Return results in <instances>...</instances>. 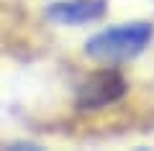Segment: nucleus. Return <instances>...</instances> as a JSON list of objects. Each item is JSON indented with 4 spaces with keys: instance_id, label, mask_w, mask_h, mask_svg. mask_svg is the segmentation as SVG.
Listing matches in <instances>:
<instances>
[{
    "instance_id": "obj_1",
    "label": "nucleus",
    "mask_w": 154,
    "mask_h": 151,
    "mask_svg": "<svg viewBox=\"0 0 154 151\" xmlns=\"http://www.w3.org/2000/svg\"><path fill=\"white\" fill-rule=\"evenodd\" d=\"M154 38V26L149 21H131V23H118L113 28L95 33L85 44V54L105 64H121L134 56H139L149 41Z\"/></svg>"
},
{
    "instance_id": "obj_3",
    "label": "nucleus",
    "mask_w": 154,
    "mask_h": 151,
    "mask_svg": "<svg viewBox=\"0 0 154 151\" xmlns=\"http://www.w3.org/2000/svg\"><path fill=\"white\" fill-rule=\"evenodd\" d=\"M108 13V0H57L46 5V21L57 26H88Z\"/></svg>"
},
{
    "instance_id": "obj_2",
    "label": "nucleus",
    "mask_w": 154,
    "mask_h": 151,
    "mask_svg": "<svg viewBox=\"0 0 154 151\" xmlns=\"http://www.w3.org/2000/svg\"><path fill=\"white\" fill-rule=\"evenodd\" d=\"M128 90V82L118 69H100L93 72L82 85L77 87L75 105L80 110H100L118 103Z\"/></svg>"
}]
</instances>
